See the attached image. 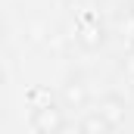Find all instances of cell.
<instances>
[{"label": "cell", "instance_id": "obj_8", "mask_svg": "<svg viewBox=\"0 0 134 134\" xmlns=\"http://www.w3.org/2000/svg\"><path fill=\"white\" fill-rule=\"evenodd\" d=\"M131 56H134V47H131Z\"/></svg>", "mask_w": 134, "mask_h": 134}, {"label": "cell", "instance_id": "obj_5", "mask_svg": "<svg viewBox=\"0 0 134 134\" xmlns=\"http://www.w3.org/2000/svg\"><path fill=\"white\" fill-rule=\"evenodd\" d=\"M78 128H81V134H112V131H115V128L103 119L97 109H94V112H87V115L81 119V125H78Z\"/></svg>", "mask_w": 134, "mask_h": 134}, {"label": "cell", "instance_id": "obj_6", "mask_svg": "<svg viewBox=\"0 0 134 134\" xmlns=\"http://www.w3.org/2000/svg\"><path fill=\"white\" fill-rule=\"evenodd\" d=\"M128 9H131V16H134V0H131V6H128Z\"/></svg>", "mask_w": 134, "mask_h": 134}, {"label": "cell", "instance_id": "obj_1", "mask_svg": "<svg viewBox=\"0 0 134 134\" xmlns=\"http://www.w3.org/2000/svg\"><path fill=\"white\" fill-rule=\"evenodd\" d=\"M66 109L59 106V103L47 100L41 103L37 109L31 112V128L37 134H66Z\"/></svg>", "mask_w": 134, "mask_h": 134}, {"label": "cell", "instance_id": "obj_4", "mask_svg": "<svg viewBox=\"0 0 134 134\" xmlns=\"http://www.w3.org/2000/svg\"><path fill=\"white\" fill-rule=\"evenodd\" d=\"M63 100H66V106H84L87 103V84L81 78H69L63 87Z\"/></svg>", "mask_w": 134, "mask_h": 134}, {"label": "cell", "instance_id": "obj_7", "mask_svg": "<svg viewBox=\"0 0 134 134\" xmlns=\"http://www.w3.org/2000/svg\"><path fill=\"white\" fill-rule=\"evenodd\" d=\"M66 134H81V128H78V131H66Z\"/></svg>", "mask_w": 134, "mask_h": 134}, {"label": "cell", "instance_id": "obj_3", "mask_svg": "<svg viewBox=\"0 0 134 134\" xmlns=\"http://www.w3.org/2000/svg\"><path fill=\"white\" fill-rule=\"evenodd\" d=\"M97 112H100L112 128H119V125L125 122V100H122L119 94H106V97H100V103H97Z\"/></svg>", "mask_w": 134, "mask_h": 134}, {"label": "cell", "instance_id": "obj_2", "mask_svg": "<svg viewBox=\"0 0 134 134\" xmlns=\"http://www.w3.org/2000/svg\"><path fill=\"white\" fill-rule=\"evenodd\" d=\"M78 44L84 47V50H100L103 41H106V28H103L97 19H84L81 25H78Z\"/></svg>", "mask_w": 134, "mask_h": 134}]
</instances>
